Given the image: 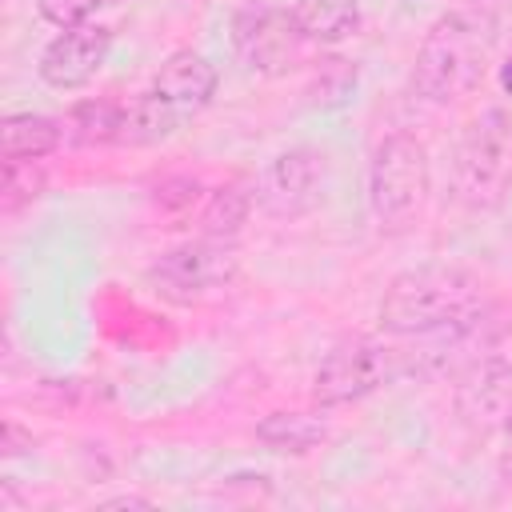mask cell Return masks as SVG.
Here are the masks:
<instances>
[{
	"instance_id": "1",
	"label": "cell",
	"mask_w": 512,
	"mask_h": 512,
	"mask_svg": "<svg viewBox=\"0 0 512 512\" xmlns=\"http://www.w3.org/2000/svg\"><path fill=\"white\" fill-rule=\"evenodd\" d=\"M488 320L484 284L456 264H420L400 272L380 300V328L396 340H444L448 348L468 344Z\"/></svg>"
},
{
	"instance_id": "2",
	"label": "cell",
	"mask_w": 512,
	"mask_h": 512,
	"mask_svg": "<svg viewBox=\"0 0 512 512\" xmlns=\"http://www.w3.org/2000/svg\"><path fill=\"white\" fill-rule=\"evenodd\" d=\"M496 24L480 8H456L444 12L420 40L416 64H412V88L428 104H456L464 100L492 56Z\"/></svg>"
},
{
	"instance_id": "3",
	"label": "cell",
	"mask_w": 512,
	"mask_h": 512,
	"mask_svg": "<svg viewBox=\"0 0 512 512\" xmlns=\"http://www.w3.org/2000/svg\"><path fill=\"white\" fill-rule=\"evenodd\" d=\"M512 192V112L488 108L472 116L452 152V200L488 212Z\"/></svg>"
},
{
	"instance_id": "4",
	"label": "cell",
	"mask_w": 512,
	"mask_h": 512,
	"mask_svg": "<svg viewBox=\"0 0 512 512\" xmlns=\"http://www.w3.org/2000/svg\"><path fill=\"white\" fill-rule=\"evenodd\" d=\"M428 188H432L428 148L408 132L384 136L368 164V208H372L376 224L384 232L412 228L424 212Z\"/></svg>"
},
{
	"instance_id": "5",
	"label": "cell",
	"mask_w": 512,
	"mask_h": 512,
	"mask_svg": "<svg viewBox=\"0 0 512 512\" xmlns=\"http://www.w3.org/2000/svg\"><path fill=\"white\" fill-rule=\"evenodd\" d=\"M412 372H420L412 352H404L388 340H376V336H352V340H340L320 360V368L312 376V400L320 408H340V404L364 400L376 388H384L400 376H412Z\"/></svg>"
},
{
	"instance_id": "6",
	"label": "cell",
	"mask_w": 512,
	"mask_h": 512,
	"mask_svg": "<svg viewBox=\"0 0 512 512\" xmlns=\"http://www.w3.org/2000/svg\"><path fill=\"white\" fill-rule=\"evenodd\" d=\"M236 276H240L236 240H216V236H204V232L196 240H184V244L168 248L144 272L148 288L160 300H172V304L204 300V296L228 288Z\"/></svg>"
},
{
	"instance_id": "7",
	"label": "cell",
	"mask_w": 512,
	"mask_h": 512,
	"mask_svg": "<svg viewBox=\"0 0 512 512\" xmlns=\"http://www.w3.org/2000/svg\"><path fill=\"white\" fill-rule=\"evenodd\" d=\"M324 188H328V156L308 144H296L260 168L252 196L264 216L300 220L324 200Z\"/></svg>"
},
{
	"instance_id": "8",
	"label": "cell",
	"mask_w": 512,
	"mask_h": 512,
	"mask_svg": "<svg viewBox=\"0 0 512 512\" xmlns=\"http://www.w3.org/2000/svg\"><path fill=\"white\" fill-rule=\"evenodd\" d=\"M304 32L292 16V8H244L232 20V48L236 60L256 72V76H284L288 68L300 64L304 52Z\"/></svg>"
},
{
	"instance_id": "9",
	"label": "cell",
	"mask_w": 512,
	"mask_h": 512,
	"mask_svg": "<svg viewBox=\"0 0 512 512\" xmlns=\"http://www.w3.org/2000/svg\"><path fill=\"white\" fill-rule=\"evenodd\" d=\"M108 52H112V32L104 24L64 28L40 52V80L48 88H60V92L84 88L100 76V68L108 64Z\"/></svg>"
},
{
	"instance_id": "10",
	"label": "cell",
	"mask_w": 512,
	"mask_h": 512,
	"mask_svg": "<svg viewBox=\"0 0 512 512\" xmlns=\"http://www.w3.org/2000/svg\"><path fill=\"white\" fill-rule=\"evenodd\" d=\"M216 84H220V76H216V68L208 64V56H204V52H192V48H180V52H172V56L156 68V76H152L148 88H152L164 104H172L180 116H196V112H204V108L212 104Z\"/></svg>"
},
{
	"instance_id": "11",
	"label": "cell",
	"mask_w": 512,
	"mask_h": 512,
	"mask_svg": "<svg viewBox=\"0 0 512 512\" xmlns=\"http://www.w3.org/2000/svg\"><path fill=\"white\" fill-rule=\"evenodd\" d=\"M60 140H64L60 120L40 116V112H16L0 124L4 160H44L60 148Z\"/></svg>"
},
{
	"instance_id": "12",
	"label": "cell",
	"mask_w": 512,
	"mask_h": 512,
	"mask_svg": "<svg viewBox=\"0 0 512 512\" xmlns=\"http://www.w3.org/2000/svg\"><path fill=\"white\" fill-rule=\"evenodd\" d=\"M292 16L308 44H340L344 36L356 32L360 4L356 0H296Z\"/></svg>"
},
{
	"instance_id": "13",
	"label": "cell",
	"mask_w": 512,
	"mask_h": 512,
	"mask_svg": "<svg viewBox=\"0 0 512 512\" xmlns=\"http://www.w3.org/2000/svg\"><path fill=\"white\" fill-rule=\"evenodd\" d=\"M324 436H328V424H324V416H316V412H268V416L256 424V440H260L264 448H272V452H292V456L316 448Z\"/></svg>"
},
{
	"instance_id": "14",
	"label": "cell",
	"mask_w": 512,
	"mask_h": 512,
	"mask_svg": "<svg viewBox=\"0 0 512 512\" xmlns=\"http://www.w3.org/2000/svg\"><path fill=\"white\" fill-rule=\"evenodd\" d=\"M180 112L172 104H164L152 88L140 92L132 104H124V136L120 144H132V148H144V144H160L168 140L176 128H180Z\"/></svg>"
},
{
	"instance_id": "15",
	"label": "cell",
	"mask_w": 512,
	"mask_h": 512,
	"mask_svg": "<svg viewBox=\"0 0 512 512\" xmlns=\"http://www.w3.org/2000/svg\"><path fill=\"white\" fill-rule=\"evenodd\" d=\"M68 136L80 148H104V144H120L124 136V104L120 100H80L68 112Z\"/></svg>"
},
{
	"instance_id": "16",
	"label": "cell",
	"mask_w": 512,
	"mask_h": 512,
	"mask_svg": "<svg viewBox=\"0 0 512 512\" xmlns=\"http://www.w3.org/2000/svg\"><path fill=\"white\" fill-rule=\"evenodd\" d=\"M252 208H256V196H252L248 184H240V180L236 184H224V188H216L208 196V204L200 212V232L204 236H216V240H236Z\"/></svg>"
},
{
	"instance_id": "17",
	"label": "cell",
	"mask_w": 512,
	"mask_h": 512,
	"mask_svg": "<svg viewBox=\"0 0 512 512\" xmlns=\"http://www.w3.org/2000/svg\"><path fill=\"white\" fill-rule=\"evenodd\" d=\"M356 88V68L340 56H328L320 60V68L312 72V84H308V104L312 108H340Z\"/></svg>"
},
{
	"instance_id": "18",
	"label": "cell",
	"mask_w": 512,
	"mask_h": 512,
	"mask_svg": "<svg viewBox=\"0 0 512 512\" xmlns=\"http://www.w3.org/2000/svg\"><path fill=\"white\" fill-rule=\"evenodd\" d=\"M44 192V172L36 160H4V188H0V204L4 212H20L24 204H32Z\"/></svg>"
},
{
	"instance_id": "19",
	"label": "cell",
	"mask_w": 512,
	"mask_h": 512,
	"mask_svg": "<svg viewBox=\"0 0 512 512\" xmlns=\"http://www.w3.org/2000/svg\"><path fill=\"white\" fill-rule=\"evenodd\" d=\"M36 4H40V16L64 32V28L88 24V16H92L100 4H108V0H36Z\"/></svg>"
},
{
	"instance_id": "20",
	"label": "cell",
	"mask_w": 512,
	"mask_h": 512,
	"mask_svg": "<svg viewBox=\"0 0 512 512\" xmlns=\"http://www.w3.org/2000/svg\"><path fill=\"white\" fill-rule=\"evenodd\" d=\"M196 196H200V184H196L192 176H172V180H164V184L156 188V204L168 208V212H184V208H192Z\"/></svg>"
},
{
	"instance_id": "21",
	"label": "cell",
	"mask_w": 512,
	"mask_h": 512,
	"mask_svg": "<svg viewBox=\"0 0 512 512\" xmlns=\"http://www.w3.org/2000/svg\"><path fill=\"white\" fill-rule=\"evenodd\" d=\"M32 448V432H24L16 420L4 424V436H0V456H20Z\"/></svg>"
},
{
	"instance_id": "22",
	"label": "cell",
	"mask_w": 512,
	"mask_h": 512,
	"mask_svg": "<svg viewBox=\"0 0 512 512\" xmlns=\"http://www.w3.org/2000/svg\"><path fill=\"white\" fill-rule=\"evenodd\" d=\"M104 508H152V500H144V496H116Z\"/></svg>"
},
{
	"instance_id": "23",
	"label": "cell",
	"mask_w": 512,
	"mask_h": 512,
	"mask_svg": "<svg viewBox=\"0 0 512 512\" xmlns=\"http://www.w3.org/2000/svg\"><path fill=\"white\" fill-rule=\"evenodd\" d=\"M500 88L512 96V56H508V60H504V68H500Z\"/></svg>"
},
{
	"instance_id": "24",
	"label": "cell",
	"mask_w": 512,
	"mask_h": 512,
	"mask_svg": "<svg viewBox=\"0 0 512 512\" xmlns=\"http://www.w3.org/2000/svg\"><path fill=\"white\" fill-rule=\"evenodd\" d=\"M504 432L512 436V408H508V420H504Z\"/></svg>"
},
{
	"instance_id": "25",
	"label": "cell",
	"mask_w": 512,
	"mask_h": 512,
	"mask_svg": "<svg viewBox=\"0 0 512 512\" xmlns=\"http://www.w3.org/2000/svg\"><path fill=\"white\" fill-rule=\"evenodd\" d=\"M468 4H480V0H468Z\"/></svg>"
}]
</instances>
